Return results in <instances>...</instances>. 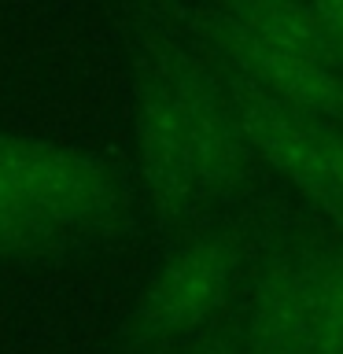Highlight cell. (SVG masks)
Listing matches in <instances>:
<instances>
[{"mask_svg":"<svg viewBox=\"0 0 343 354\" xmlns=\"http://www.w3.org/2000/svg\"><path fill=\"white\" fill-rule=\"evenodd\" d=\"M0 181L55 232H96L118 214V192L104 166L44 140L0 133Z\"/></svg>","mask_w":343,"mask_h":354,"instance_id":"obj_4","label":"cell"},{"mask_svg":"<svg viewBox=\"0 0 343 354\" xmlns=\"http://www.w3.org/2000/svg\"><path fill=\"white\" fill-rule=\"evenodd\" d=\"M232 118L254 155H262L277 174H284L306 199L343 221V133L328 122L284 100L262 93L248 77L232 88Z\"/></svg>","mask_w":343,"mask_h":354,"instance_id":"obj_3","label":"cell"},{"mask_svg":"<svg viewBox=\"0 0 343 354\" xmlns=\"http://www.w3.org/2000/svg\"><path fill=\"white\" fill-rule=\"evenodd\" d=\"M221 37L240 74L262 93L306 115L343 111V71L314 8L273 0L262 8L232 11Z\"/></svg>","mask_w":343,"mask_h":354,"instance_id":"obj_2","label":"cell"},{"mask_svg":"<svg viewBox=\"0 0 343 354\" xmlns=\"http://www.w3.org/2000/svg\"><path fill=\"white\" fill-rule=\"evenodd\" d=\"M248 354H343V251L284 270L259 288Z\"/></svg>","mask_w":343,"mask_h":354,"instance_id":"obj_5","label":"cell"},{"mask_svg":"<svg viewBox=\"0 0 343 354\" xmlns=\"http://www.w3.org/2000/svg\"><path fill=\"white\" fill-rule=\"evenodd\" d=\"M314 11H317V22L328 37V48L343 71V0H314Z\"/></svg>","mask_w":343,"mask_h":354,"instance_id":"obj_8","label":"cell"},{"mask_svg":"<svg viewBox=\"0 0 343 354\" xmlns=\"http://www.w3.org/2000/svg\"><path fill=\"white\" fill-rule=\"evenodd\" d=\"M52 236H55V229L48 221L37 218L4 181H0V254L37 248V243L52 240Z\"/></svg>","mask_w":343,"mask_h":354,"instance_id":"obj_7","label":"cell"},{"mask_svg":"<svg viewBox=\"0 0 343 354\" xmlns=\"http://www.w3.org/2000/svg\"><path fill=\"white\" fill-rule=\"evenodd\" d=\"M240 273V251L229 236L185 243L163 262L140 303V328L148 336H181L199 328L225 306Z\"/></svg>","mask_w":343,"mask_h":354,"instance_id":"obj_6","label":"cell"},{"mask_svg":"<svg viewBox=\"0 0 343 354\" xmlns=\"http://www.w3.org/2000/svg\"><path fill=\"white\" fill-rule=\"evenodd\" d=\"M262 4H273V0H229L232 11H248V8H262Z\"/></svg>","mask_w":343,"mask_h":354,"instance_id":"obj_9","label":"cell"},{"mask_svg":"<svg viewBox=\"0 0 343 354\" xmlns=\"http://www.w3.org/2000/svg\"><path fill=\"white\" fill-rule=\"evenodd\" d=\"M240 126L229 100L192 63H159L140 88L137 155L148 192L163 210H185L232 185Z\"/></svg>","mask_w":343,"mask_h":354,"instance_id":"obj_1","label":"cell"}]
</instances>
